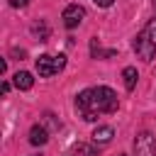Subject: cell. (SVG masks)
<instances>
[{"mask_svg": "<svg viewBox=\"0 0 156 156\" xmlns=\"http://www.w3.org/2000/svg\"><path fill=\"white\" fill-rule=\"evenodd\" d=\"M117 93L107 85H98V88H85L83 93H78L76 98V110L80 112V117L85 122L98 119V115H110L117 110Z\"/></svg>", "mask_w": 156, "mask_h": 156, "instance_id": "6da1fadb", "label": "cell"}, {"mask_svg": "<svg viewBox=\"0 0 156 156\" xmlns=\"http://www.w3.org/2000/svg\"><path fill=\"white\" fill-rule=\"evenodd\" d=\"M134 54L146 63L156 56V17H151L146 27L134 37Z\"/></svg>", "mask_w": 156, "mask_h": 156, "instance_id": "7a4b0ae2", "label": "cell"}, {"mask_svg": "<svg viewBox=\"0 0 156 156\" xmlns=\"http://www.w3.org/2000/svg\"><path fill=\"white\" fill-rule=\"evenodd\" d=\"M63 66H66V56H63V54H58V56L44 54V56L37 58V73H39L41 78H51V76H56Z\"/></svg>", "mask_w": 156, "mask_h": 156, "instance_id": "3957f363", "label": "cell"}, {"mask_svg": "<svg viewBox=\"0 0 156 156\" xmlns=\"http://www.w3.org/2000/svg\"><path fill=\"white\" fill-rule=\"evenodd\" d=\"M134 156H156V141L151 132H139L134 139Z\"/></svg>", "mask_w": 156, "mask_h": 156, "instance_id": "277c9868", "label": "cell"}, {"mask_svg": "<svg viewBox=\"0 0 156 156\" xmlns=\"http://www.w3.org/2000/svg\"><path fill=\"white\" fill-rule=\"evenodd\" d=\"M61 20H63V24H66L68 29H76V27L85 20V10H83L80 5H68V7L63 10Z\"/></svg>", "mask_w": 156, "mask_h": 156, "instance_id": "5b68a950", "label": "cell"}, {"mask_svg": "<svg viewBox=\"0 0 156 156\" xmlns=\"http://www.w3.org/2000/svg\"><path fill=\"white\" fill-rule=\"evenodd\" d=\"M112 136H115V129L107 127V124H102V127H98V129L93 132V144H95V146H105V144L112 141Z\"/></svg>", "mask_w": 156, "mask_h": 156, "instance_id": "8992f818", "label": "cell"}, {"mask_svg": "<svg viewBox=\"0 0 156 156\" xmlns=\"http://www.w3.org/2000/svg\"><path fill=\"white\" fill-rule=\"evenodd\" d=\"M12 83H15V88H20V90H29V88L34 85V78H32L29 71H17L15 78H12Z\"/></svg>", "mask_w": 156, "mask_h": 156, "instance_id": "52a82bcc", "label": "cell"}, {"mask_svg": "<svg viewBox=\"0 0 156 156\" xmlns=\"http://www.w3.org/2000/svg\"><path fill=\"white\" fill-rule=\"evenodd\" d=\"M29 141H32L34 146H41V144L49 141V132H46L41 124H34V127L29 129Z\"/></svg>", "mask_w": 156, "mask_h": 156, "instance_id": "ba28073f", "label": "cell"}, {"mask_svg": "<svg viewBox=\"0 0 156 156\" xmlns=\"http://www.w3.org/2000/svg\"><path fill=\"white\" fill-rule=\"evenodd\" d=\"M122 78H124V88H127V90H134L139 73H136V68H134V66H127V68L122 71Z\"/></svg>", "mask_w": 156, "mask_h": 156, "instance_id": "9c48e42d", "label": "cell"}, {"mask_svg": "<svg viewBox=\"0 0 156 156\" xmlns=\"http://www.w3.org/2000/svg\"><path fill=\"white\" fill-rule=\"evenodd\" d=\"M32 34H37L39 41H46V37H49V27H46L44 22H34V24H32Z\"/></svg>", "mask_w": 156, "mask_h": 156, "instance_id": "30bf717a", "label": "cell"}, {"mask_svg": "<svg viewBox=\"0 0 156 156\" xmlns=\"http://www.w3.org/2000/svg\"><path fill=\"white\" fill-rule=\"evenodd\" d=\"M10 5H12V7H27L29 0H10Z\"/></svg>", "mask_w": 156, "mask_h": 156, "instance_id": "8fae6325", "label": "cell"}, {"mask_svg": "<svg viewBox=\"0 0 156 156\" xmlns=\"http://www.w3.org/2000/svg\"><path fill=\"white\" fill-rule=\"evenodd\" d=\"M93 2H95L98 7H110V5L115 2V0H93Z\"/></svg>", "mask_w": 156, "mask_h": 156, "instance_id": "7c38bea8", "label": "cell"}, {"mask_svg": "<svg viewBox=\"0 0 156 156\" xmlns=\"http://www.w3.org/2000/svg\"><path fill=\"white\" fill-rule=\"evenodd\" d=\"M122 156H124V154H122Z\"/></svg>", "mask_w": 156, "mask_h": 156, "instance_id": "4fadbf2b", "label": "cell"}, {"mask_svg": "<svg viewBox=\"0 0 156 156\" xmlns=\"http://www.w3.org/2000/svg\"><path fill=\"white\" fill-rule=\"evenodd\" d=\"M154 2H156V0H154Z\"/></svg>", "mask_w": 156, "mask_h": 156, "instance_id": "5bb4252c", "label": "cell"}]
</instances>
